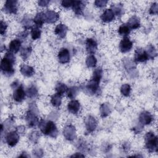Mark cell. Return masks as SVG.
Segmentation results:
<instances>
[{
    "mask_svg": "<svg viewBox=\"0 0 158 158\" xmlns=\"http://www.w3.org/2000/svg\"><path fill=\"white\" fill-rule=\"evenodd\" d=\"M100 114L101 117L104 118L107 117L111 112V107L109 103H102L100 106Z\"/></svg>",
    "mask_w": 158,
    "mask_h": 158,
    "instance_id": "obj_24",
    "label": "cell"
},
{
    "mask_svg": "<svg viewBox=\"0 0 158 158\" xmlns=\"http://www.w3.org/2000/svg\"><path fill=\"white\" fill-rule=\"evenodd\" d=\"M131 86L129 84L125 83L122 85L120 88V93L121 94L125 97H128L130 96V93H131Z\"/></svg>",
    "mask_w": 158,
    "mask_h": 158,
    "instance_id": "obj_37",
    "label": "cell"
},
{
    "mask_svg": "<svg viewBox=\"0 0 158 158\" xmlns=\"http://www.w3.org/2000/svg\"><path fill=\"white\" fill-rule=\"evenodd\" d=\"M139 122L141 125H146L150 124L153 120L152 115L148 111H143L139 115Z\"/></svg>",
    "mask_w": 158,
    "mask_h": 158,
    "instance_id": "obj_15",
    "label": "cell"
},
{
    "mask_svg": "<svg viewBox=\"0 0 158 158\" xmlns=\"http://www.w3.org/2000/svg\"><path fill=\"white\" fill-rule=\"evenodd\" d=\"M86 64L89 68H94L97 64V59L93 54H89L86 59Z\"/></svg>",
    "mask_w": 158,
    "mask_h": 158,
    "instance_id": "obj_29",
    "label": "cell"
},
{
    "mask_svg": "<svg viewBox=\"0 0 158 158\" xmlns=\"http://www.w3.org/2000/svg\"><path fill=\"white\" fill-rule=\"evenodd\" d=\"M40 137V133L36 130L32 131L28 135V139L33 144H36L39 140Z\"/></svg>",
    "mask_w": 158,
    "mask_h": 158,
    "instance_id": "obj_34",
    "label": "cell"
},
{
    "mask_svg": "<svg viewBox=\"0 0 158 158\" xmlns=\"http://www.w3.org/2000/svg\"><path fill=\"white\" fill-rule=\"evenodd\" d=\"M127 25L128 26V27L130 28V30H135L139 28L141 23H140V19L136 15H133L131 17Z\"/></svg>",
    "mask_w": 158,
    "mask_h": 158,
    "instance_id": "obj_23",
    "label": "cell"
},
{
    "mask_svg": "<svg viewBox=\"0 0 158 158\" xmlns=\"http://www.w3.org/2000/svg\"><path fill=\"white\" fill-rule=\"evenodd\" d=\"M102 73H103L102 69L101 68L98 67L93 71L92 78L101 81V79L102 78Z\"/></svg>",
    "mask_w": 158,
    "mask_h": 158,
    "instance_id": "obj_39",
    "label": "cell"
},
{
    "mask_svg": "<svg viewBox=\"0 0 158 158\" xmlns=\"http://www.w3.org/2000/svg\"><path fill=\"white\" fill-rule=\"evenodd\" d=\"M78 92V88L77 86H72L69 88L67 91V97L71 99H74L77 95Z\"/></svg>",
    "mask_w": 158,
    "mask_h": 158,
    "instance_id": "obj_36",
    "label": "cell"
},
{
    "mask_svg": "<svg viewBox=\"0 0 158 158\" xmlns=\"http://www.w3.org/2000/svg\"><path fill=\"white\" fill-rule=\"evenodd\" d=\"M31 51H32V48L31 46H28L25 48H22L20 50V56H21V57L23 59V60H27L29 58Z\"/></svg>",
    "mask_w": 158,
    "mask_h": 158,
    "instance_id": "obj_33",
    "label": "cell"
},
{
    "mask_svg": "<svg viewBox=\"0 0 158 158\" xmlns=\"http://www.w3.org/2000/svg\"><path fill=\"white\" fill-rule=\"evenodd\" d=\"M80 109V103L78 100L72 99L67 104V109L73 114H77Z\"/></svg>",
    "mask_w": 158,
    "mask_h": 158,
    "instance_id": "obj_18",
    "label": "cell"
},
{
    "mask_svg": "<svg viewBox=\"0 0 158 158\" xmlns=\"http://www.w3.org/2000/svg\"><path fill=\"white\" fill-rule=\"evenodd\" d=\"M114 13L115 15H122L123 14V5L121 4H114L112 6V9H111Z\"/></svg>",
    "mask_w": 158,
    "mask_h": 158,
    "instance_id": "obj_38",
    "label": "cell"
},
{
    "mask_svg": "<svg viewBox=\"0 0 158 158\" xmlns=\"http://www.w3.org/2000/svg\"><path fill=\"white\" fill-rule=\"evenodd\" d=\"M51 103L55 107H59L62 104V95L55 93L51 98Z\"/></svg>",
    "mask_w": 158,
    "mask_h": 158,
    "instance_id": "obj_26",
    "label": "cell"
},
{
    "mask_svg": "<svg viewBox=\"0 0 158 158\" xmlns=\"http://www.w3.org/2000/svg\"><path fill=\"white\" fill-rule=\"evenodd\" d=\"M99 80L91 78V79L88 82L86 85V89L90 94H96L99 89Z\"/></svg>",
    "mask_w": 158,
    "mask_h": 158,
    "instance_id": "obj_12",
    "label": "cell"
},
{
    "mask_svg": "<svg viewBox=\"0 0 158 158\" xmlns=\"http://www.w3.org/2000/svg\"><path fill=\"white\" fill-rule=\"evenodd\" d=\"M134 59L136 62H144L148 60L149 59L145 49L142 48L136 49L135 51Z\"/></svg>",
    "mask_w": 158,
    "mask_h": 158,
    "instance_id": "obj_14",
    "label": "cell"
},
{
    "mask_svg": "<svg viewBox=\"0 0 158 158\" xmlns=\"http://www.w3.org/2000/svg\"><path fill=\"white\" fill-rule=\"evenodd\" d=\"M33 23V19H32L29 16L24 17V18L22 21V24L25 29H29V28L31 29L33 27H32Z\"/></svg>",
    "mask_w": 158,
    "mask_h": 158,
    "instance_id": "obj_35",
    "label": "cell"
},
{
    "mask_svg": "<svg viewBox=\"0 0 158 158\" xmlns=\"http://www.w3.org/2000/svg\"><path fill=\"white\" fill-rule=\"evenodd\" d=\"M86 49L89 54H93L98 49V43L93 38H87L86 40Z\"/></svg>",
    "mask_w": 158,
    "mask_h": 158,
    "instance_id": "obj_16",
    "label": "cell"
},
{
    "mask_svg": "<svg viewBox=\"0 0 158 158\" xmlns=\"http://www.w3.org/2000/svg\"><path fill=\"white\" fill-rule=\"evenodd\" d=\"M11 86L14 88V92L12 94L14 100L17 102H22L25 99V96L27 95L23 85L22 84L19 85L16 81L12 83Z\"/></svg>",
    "mask_w": 158,
    "mask_h": 158,
    "instance_id": "obj_4",
    "label": "cell"
},
{
    "mask_svg": "<svg viewBox=\"0 0 158 158\" xmlns=\"http://www.w3.org/2000/svg\"><path fill=\"white\" fill-rule=\"evenodd\" d=\"M149 13L151 15H156L158 13V4L157 2H154L151 4L149 10Z\"/></svg>",
    "mask_w": 158,
    "mask_h": 158,
    "instance_id": "obj_41",
    "label": "cell"
},
{
    "mask_svg": "<svg viewBox=\"0 0 158 158\" xmlns=\"http://www.w3.org/2000/svg\"><path fill=\"white\" fill-rule=\"evenodd\" d=\"M71 157H85V155L84 154H82V153H80V152H76L75 154L72 155L70 156Z\"/></svg>",
    "mask_w": 158,
    "mask_h": 158,
    "instance_id": "obj_50",
    "label": "cell"
},
{
    "mask_svg": "<svg viewBox=\"0 0 158 158\" xmlns=\"http://www.w3.org/2000/svg\"><path fill=\"white\" fill-rule=\"evenodd\" d=\"M130 148V145L129 143H124L122 144V149H123L124 151H129Z\"/></svg>",
    "mask_w": 158,
    "mask_h": 158,
    "instance_id": "obj_49",
    "label": "cell"
},
{
    "mask_svg": "<svg viewBox=\"0 0 158 158\" xmlns=\"http://www.w3.org/2000/svg\"><path fill=\"white\" fill-rule=\"evenodd\" d=\"M17 9V1L15 0L6 1L3 7L4 11L9 14H15Z\"/></svg>",
    "mask_w": 158,
    "mask_h": 158,
    "instance_id": "obj_8",
    "label": "cell"
},
{
    "mask_svg": "<svg viewBox=\"0 0 158 158\" xmlns=\"http://www.w3.org/2000/svg\"><path fill=\"white\" fill-rule=\"evenodd\" d=\"M26 94L28 98L31 99H34L36 98L38 94V89L34 85H31L27 89Z\"/></svg>",
    "mask_w": 158,
    "mask_h": 158,
    "instance_id": "obj_30",
    "label": "cell"
},
{
    "mask_svg": "<svg viewBox=\"0 0 158 158\" xmlns=\"http://www.w3.org/2000/svg\"><path fill=\"white\" fill-rule=\"evenodd\" d=\"M33 154L35 157H41L43 155V152L42 149H39V148L38 149H35L33 151Z\"/></svg>",
    "mask_w": 158,
    "mask_h": 158,
    "instance_id": "obj_45",
    "label": "cell"
},
{
    "mask_svg": "<svg viewBox=\"0 0 158 158\" xmlns=\"http://www.w3.org/2000/svg\"><path fill=\"white\" fill-rule=\"evenodd\" d=\"M73 4V1L70 0H63L61 2V6L64 8L72 7Z\"/></svg>",
    "mask_w": 158,
    "mask_h": 158,
    "instance_id": "obj_44",
    "label": "cell"
},
{
    "mask_svg": "<svg viewBox=\"0 0 158 158\" xmlns=\"http://www.w3.org/2000/svg\"><path fill=\"white\" fill-rule=\"evenodd\" d=\"M145 147L149 152H157V144L158 139L157 136L154 135L152 131L147 132L144 136Z\"/></svg>",
    "mask_w": 158,
    "mask_h": 158,
    "instance_id": "obj_3",
    "label": "cell"
},
{
    "mask_svg": "<svg viewBox=\"0 0 158 158\" xmlns=\"http://www.w3.org/2000/svg\"><path fill=\"white\" fill-rule=\"evenodd\" d=\"M16 131L20 135H23L25 132V127L23 125H19L16 127Z\"/></svg>",
    "mask_w": 158,
    "mask_h": 158,
    "instance_id": "obj_46",
    "label": "cell"
},
{
    "mask_svg": "<svg viewBox=\"0 0 158 158\" xmlns=\"http://www.w3.org/2000/svg\"><path fill=\"white\" fill-rule=\"evenodd\" d=\"M44 21L48 23H54L59 19V14L53 10H48L44 12Z\"/></svg>",
    "mask_w": 158,
    "mask_h": 158,
    "instance_id": "obj_10",
    "label": "cell"
},
{
    "mask_svg": "<svg viewBox=\"0 0 158 158\" xmlns=\"http://www.w3.org/2000/svg\"><path fill=\"white\" fill-rule=\"evenodd\" d=\"M133 48V42L127 37H123L120 42L119 49L122 53H126L131 51Z\"/></svg>",
    "mask_w": 158,
    "mask_h": 158,
    "instance_id": "obj_11",
    "label": "cell"
},
{
    "mask_svg": "<svg viewBox=\"0 0 158 158\" xmlns=\"http://www.w3.org/2000/svg\"><path fill=\"white\" fill-rule=\"evenodd\" d=\"M22 154H20V155H19V157H28V156L27 154V153L25 152H23V153H22Z\"/></svg>",
    "mask_w": 158,
    "mask_h": 158,
    "instance_id": "obj_51",
    "label": "cell"
},
{
    "mask_svg": "<svg viewBox=\"0 0 158 158\" xmlns=\"http://www.w3.org/2000/svg\"><path fill=\"white\" fill-rule=\"evenodd\" d=\"M20 73L25 77H30L33 75L35 70L33 67L27 64H22L20 67Z\"/></svg>",
    "mask_w": 158,
    "mask_h": 158,
    "instance_id": "obj_22",
    "label": "cell"
},
{
    "mask_svg": "<svg viewBox=\"0 0 158 158\" xmlns=\"http://www.w3.org/2000/svg\"><path fill=\"white\" fill-rule=\"evenodd\" d=\"M22 45V41L19 39L12 40L9 44V51L12 53H17L19 51Z\"/></svg>",
    "mask_w": 158,
    "mask_h": 158,
    "instance_id": "obj_20",
    "label": "cell"
},
{
    "mask_svg": "<svg viewBox=\"0 0 158 158\" xmlns=\"http://www.w3.org/2000/svg\"><path fill=\"white\" fill-rule=\"evenodd\" d=\"M63 135L68 141L74 140L77 136L75 127L72 124L66 125L63 130Z\"/></svg>",
    "mask_w": 158,
    "mask_h": 158,
    "instance_id": "obj_7",
    "label": "cell"
},
{
    "mask_svg": "<svg viewBox=\"0 0 158 158\" xmlns=\"http://www.w3.org/2000/svg\"><path fill=\"white\" fill-rule=\"evenodd\" d=\"M68 88H69L67 87V86L65 84L59 82L56 85L55 89H56L57 93L62 96L64 93H67Z\"/></svg>",
    "mask_w": 158,
    "mask_h": 158,
    "instance_id": "obj_32",
    "label": "cell"
},
{
    "mask_svg": "<svg viewBox=\"0 0 158 158\" xmlns=\"http://www.w3.org/2000/svg\"><path fill=\"white\" fill-rule=\"evenodd\" d=\"M85 124L86 129L88 133L93 132L96 129L98 126L97 120L94 117L91 115H88L85 118Z\"/></svg>",
    "mask_w": 158,
    "mask_h": 158,
    "instance_id": "obj_13",
    "label": "cell"
},
{
    "mask_svg": "<svg viewBox=\"0 0 158 158\" xmlns=\"http://www.w3.org/2000/svg\"><path fill=\"white\" fill-rule=\"evenodd\" d=\"M38 127L41 131L45 135L52 138H56L58 135L57 128L56 124L51 120L46 121L41 119L38 123Z\"/></svg>",
    "mask_w": 158,
    "mask_h": 158,
    "instance_id": "obj_2",
    "label": "cell"
},
{
    "mask_svg": "<svg viewBox=\"0 0 158 158\" xmlns=\"http://www.w3.org/2000/svg\"><path fill=\"white\" fill-rule=\"evenodd\" d=\"M57 59L62 64L69 63L70 60V54L69 49L65 48L60 49L57 54Z\"/></svg>",
    "mask_w": 158,
    "mask_h": 158,
    "instance_id": "obj_9",
    "label": "cell"
},
{
    "mask_svg": "<svg viewBox=\"0 0 158 158\" xmlns=\"http://www.w3.org/2000/svg\"><path fill=\"white\" fill-rule=\"evenodd\" d=\"M30 30H31L30 31L31 36L33 40H38L41 37V31L39 27L35 26V27H33Z\"/></svg>",
    "mask_w": 158,
    "mask_h": 158,
    "instance_id": "obj_31",
    "label": "cell"
},
{
    "mask_svg": "<svg viewBox=\"0 0 158 158\" xmlns=\"http://www.w3.org/2000/svg\"><path fill=\"white\" fill-rule=\"evenodd\" d=\"M131 31V30L130 28L128 27V26L125 24V23H123V24H122L118 28V33L121 35V36H123V37H125V36H127L130 33Z\"/></svg>",
    "mask_w": 158,
    "mask_h": 158,
    "instance_id": "obj_28",
    "label": "cell"
},
{
    "mask_svg": "<svg viewBox=\"0 0 158 158\" xmlns=\"http://www.w3.org/2000/svg\"><path fill=\"white\" fill-rule=\"evenodd\" d=\"M25 118L27 123L29 127H35L36 125H38V123L40 122L36 112L30 109L26 112Z\"/></svg>",
    "mask_w": 158,
    "mask_h": 158,
    "instance_id": "obj_6",
    "label": "cell"
},
{
    "mask_svg": "<svg viewBox=\"0 0 158 158\" xmlns=\"http://www.w3.org/2000/svg\"><path fill=\"white\" fill-rule=\"evenodd\" d=\"M33 19V23L35 24L36 27H38L39 28L41 27L43 25L44 23L45 22L44 12H41L37 13Z\"/></svg>",
    "mask_w": 158,
    "mask_h": 158,
    "instance_id": "obj_25",
    "label": "cell"
},
{
    "mask_svg": "<svg viewBox=\"0 0 158 158\" xmlns=\"http://www.w3.org/2000/svg\"><path fill=\"white\" fill-rule=\"evenodd\" d=\"M123 64H124V66L125 67V69L127 70H131V69H134L135 67H136V65H135V63L131 60L130 59H125L124 60V62H123Z\"/></svg>",
    "mask_w": 158,
    "mask_h": 158,
    "instance_id": "obj_40",
    "label": "cell"
},
{
    "mask_svg": "<svg viewBox=\"0 0 158 158\" xmlns=\"http://www.w3.org/2000/svg\"><path fill=\"white\" fill-rule=\"evenodd\" d=\"M15 63V56L11 52H7L1 60V69L2 72L6 76H11L14 72L13 67Z\"/></svg>",
    "mask_w": 158,
    "mask_h": 158,
    "instance_id": "obj_1",
    "label": "cell"
},
{
    "mask_svg": "<svg viewBox=\"0 0 158 158\" xmlns=\"http://www.w3.org/2000/svg\"><path fill=\"white\" fill-rule=\"evenodd\" d=\"M85 7V2L81 1H73L72 8L76 15H81Z\"/></svg>",
    "mask_w": 158,
    "mask_h": 158,
    "instance_id": "obj_21",
    "label": "cell"
},
{
    "mask_svg": "<svg viewBox=\"0 0 158 158\" xmlns=\"http://www.w3.org/2000/svg\"><path fill=\"white\" fill-rule=\"evenodd\" d=\"M49 2H50L49 1L40 0V1H38V4L39 6H41V7H46L48 6Z\"/></svg>",
    "mask_w": 158,
    "mask_h": 158,
    "instance_id": "obj_47",
    "label": "cell"
},
{
    "mask_svg": "<svg viewBox=\"0 0 158 158\" xmlns=\"http://www.w3.org/2000/svg\"><path fill=\"white\" fill-rule=\"evenodd\" d=\"M100 18L102 22L109 23L114 19L115 14L111 9H107L102 12Z\"/></svg>",
    "mask_w": 158,
    "mask_h": 158,
    "instance_id": "obj_19",
    "label": "cell"
},
{
    "mask_svg": "<svg viewBox=\"0 0 158 158\" xmlns=\"http://www.w3.org/2000/svg\"><path fill=\"white\" fill-rule=\"evenodd\" d=\"M143 125H141V123H139V125L138 126L134 127L133 130L135 133H139L143 130Z\"/></svg>",
    "mask_w": 158,
    "mask_h": 158,
    "instance_id": "obj_48",
    "label": "cell"
},
{
    "mask_svg": "<svg viewBox=\"0 0 158 158\" xmlns=\"http://www.w3.org/2000/svg\"><path fill=\"white\" fill-rule=\"evenodd\" d=\"M7 23L4 22L3 20H1V23H0V32H1V35H4L7 30Z\"/></svg>",
    "mask_w": 158,
    "mask_h": 158,
    "instance_id": "obj_43",
    "label": "cell"
},
{
    "mask_svg": "<svg viewBox=\"0 0 158 158\" xmlns=\"http://www.w3.org/2000/svg\"><path fill=\"white\" fill-rule=\"evenodd\" d=\"M19 134L16 131L8 132L5 135V141L9 146L14 147L19 141Z\"/></svg>",
    "mask_w": 158,
    "mask_h": 158,
    "instance_id": "obj_5",
    "label": "cell"
},
{
    "mask_svg": "<svg viewBox=\"0 0 158 158\" xmlns=\"http://www.w3.org/2000/svg\"><path fill=\"white\" fill-rule=\"evenodd\" d=\"M107 2L108 1L106 0H97V1H95L94 3L95 6H96L97 7L102 8L106 6Z\"/></svg>",
    "mask_w": 158,
    "mask_h": 158,
    "instance_id": "obj_42",
    "label": "cell"
},
{
    "mask_svg": "<svg viewBox=\"0 0 158 158\" xmlns=\"http://www.w3.org/2000/svg\"><path fill=\"white\" fill-rule=\"evenodd\" d=\"M145 51L149 59H154L157 56V51L152 44H149Z\"/></svg>",
    "mask_w": 158,
    "mask_h": 158,
    "instance_id": "obj_27",
    "label": "cell"
},
{
    "mask_svg": "<svg viewBox=\"0 0 158 158\" xmlns=\"http://www.w3.org/2000/svg\"><path fill=\"white\" fill-rule=\"evenodd\" d=\"M67 31H68V28L64 23L58 24L54 29L55 34L60 39H63L65 37Z\"/></svg>",
    "mask_w": 158,
    "mask_h": 158,
    "instance_id": "obj_17",
    "label": "cell"
}]
</instances>
